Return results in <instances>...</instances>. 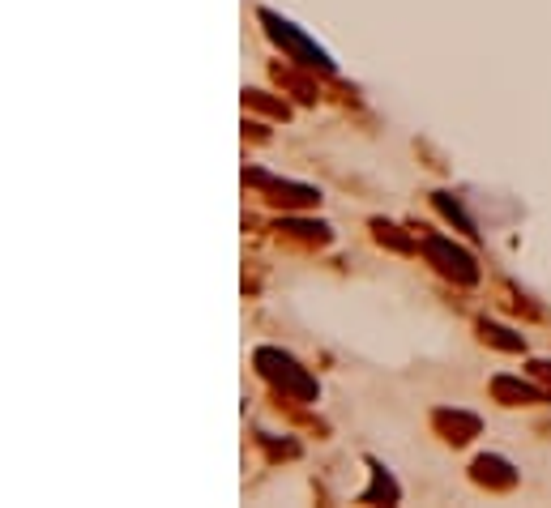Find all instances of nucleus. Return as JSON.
I'll return each instance as SVG.
<instances>
[{
  "mask_svg": "<svg viewBox=\"0 0 551 508\" xmlns=\"http://www.w3.org/2000/svg\"><path fill=\"white\" fill-rule=\"evenodd\" d=\"M257 444H261V449L265 453H270V457H287V462H291V457H299V444L295 440H270V432H257Z\"/></svg>",
  "mask_w": 551,
  "mask_h": 508,
  "instance_id": "14",
  "label": "nucleus"
},
{
  "mask_svg": "<svg viewBox=\"0 0 551 508\" xmlns=\"http://www.w3.org/2000/svg\"><path fill=\"white\" fill-rule=\"evenodd\" d=\"M530 372H534V376H539V380H547V385H551V363H547V359H539V363H530Z\"/></svg>",
  "mask_w": 551,
  "mask_h": 508,
  "instance_id": "15",
  "label": "nucleus"
},
{
  "mask_svg": "<svg viewBox=\"0 0 551 508\" xmlns=\"http://www.w3.org/2000/svg\"><path fill=\"white\" fill-rule=\"evenodd\" d=\"M244 184L261 188L265 201H270V205H287V210H308V205L321 201V193H317L312 184L278 180V176H270V171H261V167H248V171H244Z\"/></svg>",
  "mask_w": 551,
  "mask_h": 508,
  "instance_id": "4",
  "label": "nucleus"
},
{
  "mask_svg": "<svg viewBox=\"0 0 551 508\" xmlns=\"http://www.w3.org/2000/svg\"><path fill=\"white\" fill-rule=\"evenodd\" d=\"M257 22L265 26V35H270V39L282 47V52H287L291 65H304V69L325 73V77H334V73H338L334 56H329L321 43H312V39H308L291 18H282V13H274V9H257Z\"/></svg>",
  "mask_w": 551,
  "mask_h": 508,
  "instance_id": "2",
  "label": "nucleus"
},
{
  "mask_svg": "<svg viewBox=\"0 0 551 508\" xmlns=\"http://www.w3.org/2000/svg\"><path fill=\"white\" fill-rule=\"evenodd\" d=\"M432 427L445 444H470L483 432V419L470 415V410H458V406H440V410H432Z\"/></svg>",
  "mask_w": 551,
  "mask_h": 508,
  "instance_id": "5",
  "label": "nucleus"
},
{
  "mask_svg": "<svg viewBox=\"0 0 551 508\" xmlns=\"http://www.w3.org/2000/svg\"><path fill=\"white\" fill-rule=\"evenodd\" d=\"M419 252L428 257V265H436V274H440V278L458 282V287H475V282L483 278L479 261L470 257L466 248L453 244L449 235H419Z\"/></svg>",
  "mask_w": 551,
  "mask_h": 508,
  "instance_id": "3",
  "label": "nucleus"
},
{
  "mask_svg": "<svg viewBox=\"0 0 551 508\" xmlns=\"http://www.w3.org/2000/svg\"><path fill=\"white\" fill-rule=\"evenodd\" d=\"M492 398L500 406H543V402H551V393L539 389V385H530V380H522V376H496L492 380Z\"/></svg>",
  "mask_w": 551,
  "mask_h": 508,
  "instance_id": "7",
  "label": "nucleus"
},
{
  "mask_svg": "<svg viewBox=\"0 0 551 508\" xmlns=\"http://www.w3.org/2000/svg\"><path fill=\"white\" fill-rule=\"evenodd\" d=\"M372 235H376V244H385L393 252H402V257H411V252H419V240H411L402 227H393V222L385 218H372Z\"/></svg>",
  "mask_w": 551,
  "mask_h": 508,
  "instance_id": "11",
  "label": "nucleus"
},
{
  "mask_svg": "<svg viewBox=\"0 0 551 508\" xmlns=\"http://www.w3.org/2000/svg\"><path fill=\"white\" fill-rule=\"evenodd\" d=\"M432 205H436V210L445 214V218H449V222H453V227H458V231H466L470 240H475V235H479V231H475V218H470V214L462 210V201L453 197V193H432Z\"/></svg>",
  "mask_w": 551,
  "mask_h": 508,
  "instance_id": "12",
  "label": "nucleus"
},
{
  "mask_svg": "<svg viewBox=\"0 0 551 508\" xmlns=\"http://www.w3.org/2000/svg\"><path fill=\"white\" fill-rule=\"evenodd\" d=\"M253 363H257V372L261 380L270 385L282 402H299V406H312L321 398V385H317V376H312L308 368H299V359L287 355V351H278V346H257L253 351Z\"/></svg>",
  "mask_w": 551,
  "mask_h": 508,
  "instance_id": "1",
  "label": "nucleus"
},
{
  "mask_svg": "<svg viewBox=\"0 0 551 508\" xmlns=\"http://www.w3.org/2000/svg\"><path fill=\"white\" fill-rule=\"evenodd\" d=\"M278 231L287 235V240L304 244V248H325L329 240H334V231H329L325 222H312V218H291V214H282V218H278Z\"/></svg>",
  "mask_w": 551,
  "mask_h": 508,
  "instance_id": "8",
  "label": "nucleus"
},
{
  "mask_svg": "<svg viewBox=\"0 0 551 508\" xmlns=\"http://www.w3.org/2000/svg\"><path fill=\"white\" fill-rule=\"evenodd\" d=\"M244 107L248 111H265V116H274V120H291V107L282 99H270L265 90H244Z\"/></svg>",
  "mask_w": 551,
  "mask_h": 508,
  "instance_id": "13",
  "label": "nucleus"
},
{
  "mask_svg": "<svg viewBox=\"0 0 551 508\" xmlns=\"http://www.w3.org/2000/svg\"><path fill=\"white\" fill-rule=\"evenodd\" d=\"M479 338L487 342V346H496V351H509V355H522L526 351V338L522 333H513V329H505V325H496V321H479Z\"/></svg>",
  "mask_w": 551,
  "mask_h": 508,
  "instance_id": "10",
  "label": "nucleus"
},
{
  "mask_svg": "<svg viewBox=\"0 0 551 508\" xmlns=\"http://www.w3.org/2000/svg\"><path fill=\"white\" fill-rule=\"evenodd\" d=\"M368 470H372V487L368 491H359V504H376V500H385V504H398L402 500V487L398 479L376 462V457H368Z\"/></svg>",
  "mask_w": 551,
  "mask_h": 508,
  "instance_id": "9",
  "label": "nucleus"
},
{
  "mask_svg": "<svg viewBox=\"0 0 551 508\" xmlns=\"http://www.w3.org/2000/svg\"><path fill=\"white\" fill-rule=\"evenodd\" d=\"M470 479H475L479 487H487V491H513L517 483H522V474H517V466L509 462V457L483 453V457H475V466H470Z\"/></svg>",
  "mask_w": 551,
  "mask_h": 508,
  "instance_id": "6",
  "label": "nucleus"
}]
</instances>
